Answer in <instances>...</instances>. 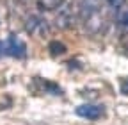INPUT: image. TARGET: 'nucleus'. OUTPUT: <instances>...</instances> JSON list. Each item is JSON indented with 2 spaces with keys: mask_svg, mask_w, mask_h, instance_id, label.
<instances>
[{
  "mask_svg": "<svg viewBox=\"0 0 128 125\" xmlns=\"http://www.w3.org/2000/svg\"><path fill=\"white\" fill-rule=\"evenodd\" d=\"M4 45H6V54H9V55H12V57H16V59H23L25 54H27L25 43H23L22 39H18L14 34L9 36Z\"/></svg>",
  "mask_w": 128,
  "mask_h": 125,
  "instance_id": "1",
  "label": "nucleus"
},
{
  "mask_svg": "<svg viewBox=\"0 0 128 125\" xmlns=\"http://www.w3.org/2000/svg\"><path fill=\"white\" fill-rule=\"evenodd\" d=\"M78 116H82L86 120H98L103 116L105 109L103 105H96V104H84V105H78L76 111H75Z\"/></svg>",
  "mask_w": 128,
  "mask_h": 125,
  "instance_id": "2",
  "label": "nucleus"
},
{
  "mask_svg": "<svg viewBox=\"0 0 128 125\" xmlns=\"http://www.w3.org/2000/svg\"><path fill=\"white\" fill-rule=\"evenodd\" d=\"M25 27H27V30H28L32 36H44L46 30H48L46 22L43 18H39V16H30L27 20V25Z\"/></svg>",
  "mask_w": 128,
  "mask_h": 125,
  "instance_id": "3",
  "label": "nucleus"
},
{
  "mask_svg": "<svg viewBox=\"0 0 128 125\" xmlns=\"http://www.w3.org/2000/svg\"><path fill=\"white\" fill-rule=\"evenodd\" d=\"M55 23L59 29H70L73 25V11L71 7H64L57 13V18H55Z\"/></svg>",
  "mask_w": 128,
  "mask_h": 125,
  "instance_id": "4",
  "label": "nucleus"
},
{
  "mask_svg": "<svg viewBox=\"0 0 128 125\" xmlns=\"http://www.w3.org/2000/svg\"><path fill=\"white\" fill-rule=\"evenodd\" d=\"M62 2H64V0H39L38 6L43 11H55V9H59L62 6Z\"/></svg>",
  "mask_w": 128,
  "mask_h": 125,
  "instance_id": "5",
  "label": "nucleus"
},
{
  "mask_svg": "<svg viewBox=\"0 0 128 125\" xmlns=\"http://www.w3.org/2000/svg\"><path fill=\"white\" fill-rule=\"evenodd\" d=\"M116 20H118V23H119V25L128 27V7H126V6H123V7L118 11V16H116Z\"/></svg>",
  "mask_w": 128,
  "mask_h": 125,
  "instance_id": "6",
  "label": "nucleus"
},
{
  "mask_svg": "<svg viewBox=\"0 0 128 125\" xmlns=\"http://www.w3.org/2000/svg\"><path fill=\"white\" fill-rule=\"evenodd\" d=\"M50 54H52V55L66 54V46H64L60 41H52V43H50Z\"/></svg>",
  "mask_w": 128,
  "mask_h": 125,
  "instance_id": "7",
  "label": "nucleus"
},
{
  "mask_svg": "<svg viewBox=\"0 0 128 125\" xmlns=\"http://www.w3.org/2000/svg\"><path fill=\"white\" fill-rule=\"evenodd\" d=\"M121 93H123V95H128V79L123 81V84H121Z\"/></svg>",
  "mask_w": 128,
  "mask_h": 125,
  "instance_id": "8",
  "label": "nucleus"
},
{
  "mask_svg": "<svg viewBox=\"0 0 128 125\" xmlns=\"http://www.w3.org/2000/svg\"><path fill=\"white\" fill-rule=\"evenodd\" d=\"M2 54H6V45L0 41V55H2Z\"/></svg>",
  "mask_w": 128,
  "mask_h": 125,
  "instance_id": "9",
  "label": "nucleus"
},
{
  "mask_svg": "<svg viewBox=\"0 0 128 125\" xmlns=\"http://www.w3.org/2000/svg\"><path fill=\"white\" fill-rule=\"evenodd\" d=\"M108 2H110V4H112V6H114V4H116V2H118V0H108Z\"/></svg>",
  "mask_w": 128,
  "mask_h": 125,
  "instance_id": "10",
  "label": "nucleus"
}]
</instances>
